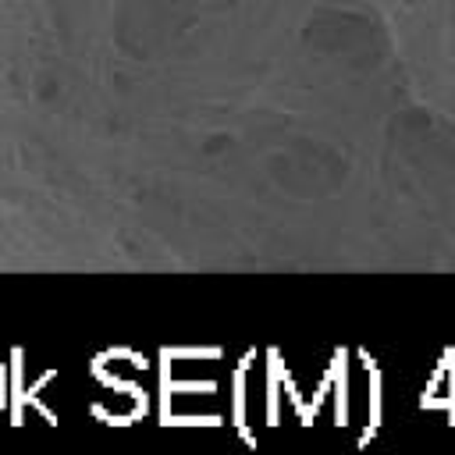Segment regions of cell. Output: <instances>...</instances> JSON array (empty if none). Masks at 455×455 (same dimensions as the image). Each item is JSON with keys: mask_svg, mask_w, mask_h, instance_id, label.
Listing matches in <instances>:
<instances>
[{"mask_svg": "<svg viewBox=\"0 0 455 455\" xmlns=\"http://www.w3.org/2000/svg\"><path fill=\"white\" fill-rule=\"evenodd\" d=\"M4 398H7V377H4V366H0V409H4Z\"/></svg>", "mask_w": 455, "mask_h": 455, "instance_id": "6da1fadb", "label": "cell"}]
</instances>
